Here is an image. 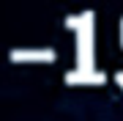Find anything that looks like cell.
<instances>
[{
	"instance_id": "obj_1",
	"label": "cell",
	"mask_w": 123,
	"mask_h": 121,
	"mask_svg": "<svg viewBox=\"0 0 123 121\" xmlns=\"http://www.w3.org/2000/svg\"><path fill=\"white\" fill-rule=\"evenodd\" d=\"M11 58H17V61H52L55 58V52L49 47H36V50H14L11 52Z\"/></svg>"
}]
</instances>
